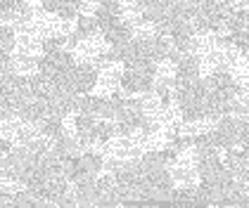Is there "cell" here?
I'll return each mask as SVG.
<instances>
[{"mask_svg": "<svg viewBox=\"0 0 249 208\" xmlns=\"http://www.w3.org/2000/svg\"><path fill=\"white\" fill-rule=\"evenodd\" d=\"M10 71L17 76H31L38 71V57L19 52V50H12L10 52Z\"/></svg>", "mask_w": 249, "mask_h": 208, "instance_id": "obj_2", "label": "cell"}, {"mask_svg": "<svg viewBox=\"0 0 249 208\" xmlns=\"http://www.w3.org/2000/svg\"><path fill=\"white\" fill-rule=\"evenodd\" d=\"M95 83H97L95 64H90V62H76L74 69H71V85H74L76 95L93 93Z\"/></svg>", "mask_w": 249, "mask_h": 208, "instance_id": "obj_1", "label": "cell"}]
</instances>
